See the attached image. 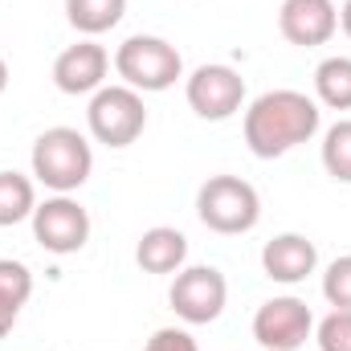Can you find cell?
Returning <instances> with one entry per match:
<instances>
[{"label": "cell", "mask_w": 351, "mask_h": 351, "mask_svg": "<svg viewBox=\"0 0 351 351\" xmlns=\"http://www.w3.org/2000/svg\"><path fill=\"white\" fill-rule=\"evenodd\" d=\"M196 217L221 237L250 233L262 217V196L241 176H208L196 192Z\"/></svg>", "instance_id": "obj_3"}, {"label": "cell", "mask_w": 351, "mask_h": 351, "mask_svg": "<svg viewBox=\"0 0 351 351\" xmlns=\"http://www.w3.org/2000/svg\"><path fill=\"white\" fill-rule=\"evenodd\" d=\"M184 98L192 106L196 119L204 123H225L233 119L241 106H245V78L233 70V66H221V62H208V66H196L184 82Z\"/></svg>", "instance_id": "obj_7"}, {"label": "cell", "mask_w": 351, "mask_h": 351, "mask_svg": "<svg viewBox=\"0 0 351 351\" xmlns=\"http://www.w3.org/2000/svg\"><path fill=\"white\" fill-rule=\"evenodd\" d=\"M37 208V184L21 172H0V229L29 221Z\"/></svg>", "instance_id": "obj_16"}, {"label": "cell", "mask_w": 351, "mask_h": 351, "mask_svg": "<svg viewBox=\"0 0 351 351\" xmlns=\"http://www.w3.org/2000/svg\"><path fill=\"white\" fill-rule=\"evenodd\" d=\"M319 265V250L311 237L302 233H278L274 241H265L262 250V269L269 282H282V286H298L315 274Z\"/></svg>", "instance_id": "obj_12"}, {"label": "cell", "mask_w": 351, "mask_h": 351, "mask_svg": "<svg viewBox=\"0 0 351 351\" xmlns=\"http://www.w3.org/2000/svg\"><path fill=\"white\" fill-rule=\"evenodd\" d=\"M339 29H343V33L351 37V0L343 4V8H339Z\"/></svg>", "instance_id": "obj_23"}, {"label": "cell", "mask_w": 351, "mask_h": 351, "mask_svg": "<svg viewBox=\"0 0 351 351\" xmlns=\"http://www.w3.org/2000/svg\"><path fill=\"white\" fill-rule=\"evenodd\" d=\"M319 156H323V168L331 180L351 184V119H339L335 127H327Z\"/></svg>", "instance_id": "obj_17"}, {"label": "cell", "mask_w": 351, "mask_h": 351, "mask_svg": "<svg viewBox=\"0 0 351 351\" xmlns=\"http://www.w3.org/2000/svg\"><path fill=\"white\" fill-rule=\"evenodd\" d=\"M278 29L290 45L315 49L339 33V8H335V0H282Z\"/></svg>", "instance_id": "obj_10"}, {"label": "cell", "mask_w": 351, "mask_h": 351, "mask_svg": "<svg viewBox=\"0 0 351 351\" xmlns=\"http://www.w3.org/2000/svg\"><path fill=\"white\" fill-rule=\"evenodd\" d=\"M4 90H8V62L0 58V94H4Z\"/></svg>", "instance_id": "obj_24"}, {"label": "cell", "mask_w": 351, "mask_h": 351, "mask_svg": "<svg viewBox=\"0 0 351 351\" xmlns=\"http://www.w3.org/2000/svg\"><path fill=\"white\" fill-rule=\"evenodd\" d=\"M315 343L319 351H351V311H331L315 327Z\"/></svg>", "instance_id": "obj_20"}, {"label": "cell", "mask_w": 351, "mask_h": 351, "mask_svg": "<svg viewBox=\"0 0 351 351\" xmlns=\"http://www.w3.org/2000/svg\"><path fill=\"white\" fill-rule=\"evenodd\" d=\"M168 302H172L176 319H184L188 327L217 323L229 302V282L217 265H184L172 278Z\"/></svg>", "instance_id": "obj_6"}, {"label": "cell", "mask_w": 351, "mask_h": 351, "mask_svg": "<svg viewBox=\"0 0 351 351\" xmlns=\"http://www.w3.org/2000/svg\"><path fill=\"white\" fill-rule=\"evenodd\" d=\"M127 12V0H66V21L82 33V37H98L110 33Z\"/></svg>", "instance_id": "obj_15"}, {"label": "cell", "mask_w": 351, "mask_h": 351, "mask_svg": "<svg viewBox=\"0 0 351 351\" xmlns=\"http://www.w3.org/2000/svg\"><path fill=\"white\" fill-rule=\"evenodd\" d=\"M315 102L331 110H351V58H323L315 70Z\"/></svg>", "instance_id": "obj_14"}, {"label": "cell", "mask_w": 351, "mask_h": 351, "mask_svg": "<svg viewBox=\"0 0 351 351\" xmlns=\"http://www.w3.org/2000/svg\"><path fill=\"white\" fill-rule=\"evenodd\" d=\"M323 110L302 90H265L245 110V147L258 160H278L294 152L298 143H311L319 135Z\"/></svg>", "instance_id": "obj_1"}, {"label": "cell", "mask_w": 351, "mask_h": 351, "mask_svg": "<svg viewBox=\"0 0 351 351\" xmlns=\"http://www.w3.org/2000/svg\"><path fill=\"white\" fill-rule=\"evenodd\" d=\"M143 351H200V343H196L184 327H160V331L147 339Z\"/></svg>", "instance_id": "obj_21"}, {"label": "cell", "mask_w": 351, "mask_h": 351, "mask_svg": "<svg viewBox=\"0 0 351 351\" xmlns=\"http://www.w3.org/2000/svg\"><path fill=\"white\" fill-rule=\"evenodd\" d=\"M0 298L12 302V306H25L33 298V274H29L25 262L0 258Z\"/></svg>", "instance_id": "obj_18"}, {"label": "cell", "mask_w": 351, "mask_h": 351, "mask_svg": "<svg viewBox=\"0 0 351 351\" xmlns=\"http://www.w3.org/2000/svg\"><path fill=\"white\" fill-rule=\"evenodd\" d=\"M114 74L123 78V86L139 90V94H160L184 78V58L172 41L135 33L114 49Z\"/></svg>", "instance_id": "obj_4"}, {"label": "cell", "mask_w": 351, "mask_h": 351, "mask_svg": "<svg viewBox=\"0 0 351 351\" xmlns=\"http://www.w3.org/2000/svg\"><path fill=\"white\" fill-rule=\"evenodd\" d=\"M33 237L45 254H58V258H70L78 254L90 241V213L74 200V196H62L53 192L45 204L33 208Z\"/></svg>", "instance_id": "obj_8"}, {"label": "cell", "mask_w": 351, "mask_h": 351, "mask_svg": "<svg viewBox=\"0 0 351 351\" xmlns=\"http://www.w3.org/2000/svg\"><path fill=\"white\" fill-rule=\"evenodd\" d=\"M323 298L335 306V311H351V254L335 258L323 274Z\"/></svg>", "instance_id": "obj_19"}, {"label": "cell", "mask_w": 351, "mask_h": 351, "mask_svg": "<svg viewBox=\"0 0 351 351\" xmlns=\"http://www.w3.org/2000/svg\"><path fill=\"white\" fill-rule=\"evenodd\" d=\"M29 164H33L37 184H45L49 192L70 196L94 172V147H90V139L78 127H49V131L37 135Z\"/></svg>", "instance_id": "obj_2"}, {"label": "cell", "mask_w": 351, "mask_h": 351, "mask_svg": "<svg viewBox=\"0 0 351 351\" xmlns=\"http://www.w3.org/2000/svg\"><path fill=\"white\" fill-rule=\"evenodd\" d=\"M16 319H21V306H12V302H4V298H0V339L16 327Z\"/></svg>", "instance_id": "obj_22"}, {"label": "cell", "mask_w": 351, "mask_h": 351, "mask_svg": "<svg viewBox=\"0 0 351 351\" xmlns=\"http://www.w3.org/2000/svg\"><path fill=\"white\" fill-rule=\"evenodd\" d=\"M311 335H315V315L294 294L269 298L254 315V339L262 351H298Z\"/></svg>", "instance_id": "obj_9"}, {"label": "cell", "mask_w": 351, "mask_h": 351, "mask_svg": "<svg viewBox=\"0 0 351 351\" xmlns=\"http://www.w3.org/2000/svg\"><path fill=\"white\" fill-rule=\"evenodd\" d=\"M86 127L90 135L102 143V147H131L143 127H147V106H143V94L131 86H102L90 94L86 106Z\"/></svg>", "instance_id": "obj_5"}, {"label": "cell", "mask_w": 351, "mask_h": 351, "mask_svg": "<svg viewBox=\"0 0 351 351\" xmlns=\"http://www.w3.org/2000/svg\"><path fill=\"white\" fill-rule=\"evenodd\" d=\"M106 70H110V53L94 37H82L78 45H66L53 58V86L62 94H94L106 86Z\"/></svg>", "instance_id": "obj_11"}, {"label": "cell", "mask_w": 351, "mask_h": 351, "mask_svg": "<svg viewBox=\"0 0 351 351\" xmlns=\"http://www.w3.org/2000/svg\"><path fill=\"white\" fill-rule=\"evenodd\" d=\"M135 262H139L143 274H180L184 262H188V237L172 225H156L139 237Z\"/></svg>", "instance_id": "obj_13"}]
</instances>
